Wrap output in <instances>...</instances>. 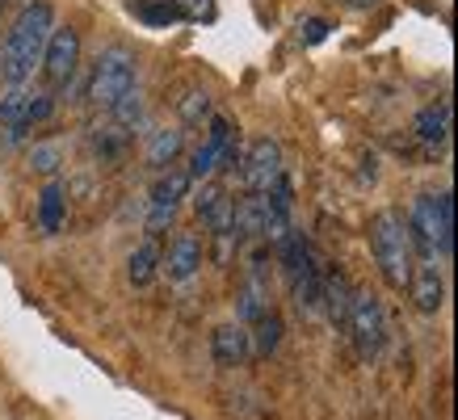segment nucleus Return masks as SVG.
<instances>
[{"label": "nucleus", "mask_w": 458, "mask_h": 420, "mask_svg": "<svg viewBox=\"0 0 458 420\" xmlns=\"http://www.w3.org/2000/svg\"><path fill=\"white\" fill-rule=\"evenodd\" d=\"M55 29V9L47 0H34L26 4L17 21L4 34V46H0V80L9 88H21V84L34 76V68L42 63V46Z\"/></svg>", "instance_id": "f257e3e1"}, {"label": "nucleus", "mask_w": 458, "mask_h": 420, "mask_svg": "<svg viewBox=\"0 0 458 420\" xmlns=\"http://www.w3.org/2000/svg\"><path fill=\"white\" fill-rule=\"evenodd\" d=\"M408 244L412 252H420V261L433 265L437 256L450 261L454 252V197L450 194H420L412 202V214H408Z\"/></svg>", "instance_id": "f03ea898"}, {"label": "nucleus", "mask_w": 458, "mask_h": 420, "mask_svg": "<svg viewBox=\"0 0 458 420\" xmlns=\"http://www.w3.org/2000/svg\"><path fill=\"white\" fill-rule=\"evenodd\" d=\"M370 252H375L378 273L387 278L391 290H408V278H412V244H408V231H403V219L395 210H378L370 219Z\"/></svg>", "instance_id": "7ed1b4c3"}, {"label": "nucleus", "mask_w": 458, "mask_h": 420, "mask_svg": "<svg viewBox=\"0 0 458 420\" xmlns=\"http://www.w3.org/2000/svg\"><path fill=\"white\" fill-rule=\"evenodd\" d=\"M126 93H135V55L126 46H106L89 76V101L110 113Z\"/></svg>", "instance_id": "20e7f679"}, {"label": "nucleus", "mask_w": 458, "mask_h": 420, "mask_svg": "<svg viewBox=\"0 0 458 420\" xmlns=\"http://www.w3.org/2000/svg\"><path fill=\"white\" fill-rule=\"evenodd\" d=\"M219 168H240V155H236V147H232V122H227V118H210V135L194 152L185 177H190V181H210Z\"/></svg>", "instance_id": "39448f33"}, {"label": "nucleus", "mask_w": 458, "mask_h": 420, "mask_svg": "<svg viewBox=\"0 0 458 420\" xmlns=\"http://www.w3.org/2000/svg\"><path fill=\"white\" fill-rule=\"evenodd\" d=\"M345 328H349V336H353V345H358V353L366 357V362H370V357H378L383 340H387L383 303H378L375 294H353V307H349Z\"/></svg>", "instance_id": "423d86ee"}, {"label": "nucleus", "mask_w": 458, "mask_h": 420, "mask_svg": "<svg viewBox=\"0 0 458 420\" xmlns=\"http://www.w3.org/2000/svg\"><path fill=\"white\" fill-rule=\"evenodd\" d=\"M76 68H81V34L72 26H55L42 46V76L51 88H64L76 76Z\"/></svg>", "instance_id": "0eeeda50"}, {"label": "nucleus", "mask_w": 458, "mask_h": 420, "mask_svg": "<svg viewBox=\"0 0 458 420\" xmlns=\"http://www.w3.org/2000/svg\"><path fill=\"white\" fill-rule=\"evenodd\" d=\"M190 177L181 172V168H168L165 177L152 185V197H148V236H160L168 223H173V214H177L181 206V197L190 194Z\"/></svg>", "instance_id": "6e6552de"}, {"label": "nucleus", "mask_w": 458, "mask_h": 420, "mask_svg": "<svg viewBox=\"0 0 458 420\" xmlns=\"http://www.w3.org/2000/svg\"><path fill=\"white\" fill-rule=\"evenodd\" d=\"M278 177H282V147L274 139H257L249 147V155L240 160V185H244V194L261 197Z\"/></svg>", "instance_id": "1a4fd4ad"}, {"label": "nucleus", "mask_w": 458, "mask_h": 420, "mask_svg": "<svg viewBox=\"0 0 458 420\" xmlns=\"http://www.w3.org/2000/svg\"><path fill=\"white\" fill-rule=\"evenodd\" d=\"M194 210L198 219L207 223L210 236H232V210H236V197H227L223 185H202L194 194Z\"/></svg>", "instance_id": "9d476101"}, {"label": "nucleus", "mask_w": 458, "mask_h": 420, "mask_svg": "<svg viewBox=\"0 0 458 420\" xmlns=\"http://www.w3.org/2000/svg\"><path fill=\"white\" fill-rule=\"evenodd\" d=\"M249 328L244 323H219L215 332H210V357L215 365L223 370H232V365H244L249 362Z\"/></svg>", "instance_id": "9b49d317"}, {"label": "nucleus", "mask_w": 458, "mask_h": 420, "mask_svg": "<svg viewBox=\"0 0 458 420\" xmlns=\"http://www.w3.org/2000/svg\"><path fill=\"white\" fill-rule=\"evenodd\" d=\"M160 269L168 273V281H190L202 269V244H198V236H177L173 244H168V252L160 256Z\"/></svg>", "instance_id": "f8f14e48"}, {"label": "nucleus", "mask_w": 458, "mask_h": 420, "mask_svg": "<svg viewBox=\"0 0 458 420\" xmlns=\"http://www.w3.org/2000/svg\"><path fill=\"white\" fill-rule=\"evenodd\" d=\"M353 286H349V278L341 273V269H328V273H319V307L328 311V320L336 323V328H345L349 320V307H353Z\"/></svg>", "instance_id": "ddd939ff"}, {"label": "nucleus", "mask_w": 458, "mask_h": 420, "mask_svg": "<svg viewBox=\"0 0 458 420\" xmlns=\"http://www.w3.org/2000/svg\"><path fill=\"white\" fill-rule=\"evenodd\" d=\"M408 294H412L417 311H425V315H437V311L445 307V281H442V273H437L433 265L412 269V278H408Z\"/></svg>", "instance_id": "4468645a"}, {"label": "nucleus", "mask_w": 458, "mask_h": 420, "mask_svg": "<svg viewBox=\"0 0 458 420\" xmlns=\"http://www.w3.org/2000/svg\"><path fill=\"white\" fill-rule=\"evenodd\" d=\"M420 143H429V147H442L450 139V101H433L425 110L417 113V122H412Z\"/></svg>", "instance_id": "2eb2a0df"}, {"label": "nucleus", "mask_w": 458, "mask_h": 420, "mask_svg": "<svg viewBox=\"0 0 458 420\" xmlns=\"http://www.w3.org/2000/svg\"><path fill=\"white\" fill-rule=\"evenodd\" d=\"M181 147H185V130L177 126H165V130H152V139H148V164L160 168L165 172L168 164H177Z\"/></svg>", "instance_id": "dca6fc26"}, {"label": "nucleus", "mask_w": 458, "mask_h": 420, "mask_svg": "<svg viewBox=\"0 0 458 420\" xmlns=\"http://www.w3.org/2000/svg\"><path fill=\"white\" fill-rule=\"evenodd\" d=\"M64 219H68V194H64L59 181H51L38 194V227L47 236H55L59 227H64Z\"/></svg>", "instance_id": "f3484780"}, {"label": "nucleus", "mask_w": 458, "mask_h": 420, "mask_svg": "<svg viewBox=\"0 0 458 420\" xmlns=\"http://www.w3.org/2000/svg\"><path fill=\"white\" fill-rule=\"evenodd\" d=\"M160 256H165V252H160V239L148 236L140 248L131 252V261H126V278L135 281V286H148V281L160 273Z\"/></svg>", "instance_id": "a211bd4d"}, {"label": "nucleus", "mask_w": 458, "mask_h": 420, "mask_svg": "<svg viewBox=\"0 0 458 420\" xmlns=\"http://www.w3.org/2000/svg\"><path fill=\"white\" fill-rule=\"evenodd\" d=\"M131 13L143 17L148 26H173V21H185V4L181 0H131Z\"/></svg>", "instance_id": "6ab92c4d"}, {"label": "nucleus", "mask_w": 458, "mask_h": 420, "mask_svg": "<svg viewBox=\"0 0 458 420\" xmlns=\"http://www.w3.org/2000/svg\"><path fill=\"white\" fill-rule=\"evenodd\" d=\"M252 328H257V332H249V349L257 353V357H265V353H274L282 345V315L278 311H265Z\"/></svg>", "instance_id": "aec40b11"}, {"label": "nucleus", "mask_w": 458, "mask_h": 420, "mask_svg": "<svg viewBox=\"0 0 458 420\" xmlns=\"http://www.w3.org/2000/svg\"><path fill=\"white\" fill-rule=\"evenodd\" d=\"M26 105H30L26 88H9V93L0 97V126H17V130H26Z\"/></svg>", "instance_id": "412c9836"}, {"label": "nucleus", "mask_w": 458, "mask_h": 420, "mask_svg": "<svg viewBox=\"0 0 458 420\" xmlns=\"http://www.w3.org/2000/svg\"><path fill=\"white\" fill-rule=\"evenodd\" d=\"M177 110H181V122L185 126L202 122V118H210V93L207 88H190V93L177 101Z\"/></svg>", "instance_id": "4be33fe9"}, {"label": "nucleus", "mask_w": 458, "mask_h": 420, "mask_svg": "<svg viewBox=\"0 0 458 420\" xmlns=\"http://www.w3.org/2000/svg\"><path fill=\"white\" fill-rule=\"evenodd\" d=\"M110 118H114V126H118V130H131V126L140 122V118H143L140 88H135V93H126V97H123V101H118V105H114V110H110Z\"/></svg>", "instance_id": "5701e85b"}, {"label": "nucleus", "mask_w": 458, "mask_h": 420, "mask_svg": "<svg viewBox=\"0 0 458 420\" xmlns=\"http://www.w3.org/2000/svg\"><path fill=\"white\" fill-rule=\"evenodd\" d=\"M30 168H34V172H42V177L59 172V147H55V143H38V147L30 152Z\"/></svg>", "instance_id": "b1692460"}, {"label": "nucleus", "mask_w": 458, "mask_h": 420, "mask_svg": "<svg viewBox=\"0 0 458 420\" xmlns=\"http://www.w3.org/2000/svg\"><path fill=\"white\" fill-rule=\"evenodd\" d=\"M51 110H55V101L47 97V93H30V105H26V126H34V122H47V118H51Z\"/></svg>", "instance_id": "393cba45"}, {"label": "nucleus", "mask_w": 458, "mask_h": 420, "mask_svg": "<svg viewBox=\"0 0 458 420\" xmlns=\"http://www.w3.org/2000/svg\"><path fill=\"white\" fill-rule=\"evenodd\" d=\"M307 42H319V38H324V34H328V26H324V21H307Z\"/></svg>", "instance_id": "a878e982"}, {"label": "nucleus", "mask_w": 458, "mask_h": 420, "mask_svg": "<svg viewBox=\"0 0 458 420\" xmlns=\"http://www.w3.org/2000/svg\"><path fill=\"white\" fill-rule=\"evenodd\" d=\"M0 13H4V0H0Z\"/></svg>", "instance_id": "bb28decb"}]
</instances>
